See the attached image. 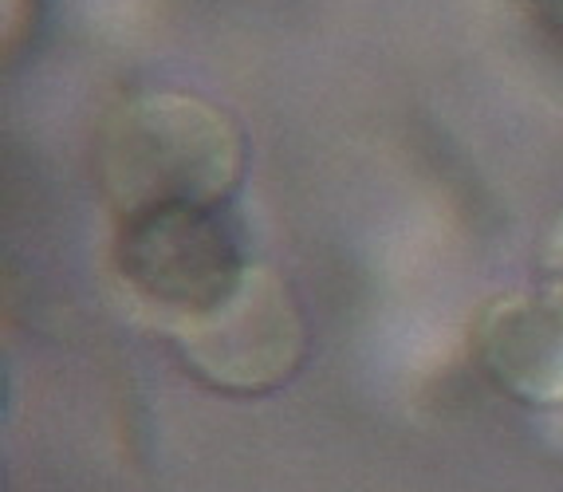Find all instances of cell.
Here are the masks:
<instances>
[{
    "instance_id": "cell-1",
    "label": "cell",
    "mask_w": 563,
    "mask_h": 492,
    "mask_svg": "<svg viewBox=\"0 0 563 492\" xmlns=\"http://www.w3.org/2000/svg\"><path fill=\"white\" fill-rule=\"evenodd\" d=\"M244 131L186 91H146L107 114L99 186L114 221L162 209H225L244 178Z\"/></svg>"
},
{
    "instance_id": "cell-2",
    "label": "cell",
    "mask_w": 563,
    "mask_h": 492,
    "mask_svg": "<svg viewBox=\"0 0 563 492\" xmlns=\"http://www.w3.org/2000/svg\"><path fill=\"white\" fill-rule=\"evenodd\" d=\"M181 367L209 390L236 398L273 394L300 370L308 327L280 272L249 265L213 308L169 332Z\"/></svg>"
},
{
    "instance_id": "cell-3",
    "label": "cell",
    "mask_w": 563,
    "mask_h": 492,
    "mask_svg": "<svg viewBox=\"0 0 563 492\" xmlns=\"http://www.w3.org/2000/svg\"><path fill=\"white\" fill-rule=\"evenodd\" d=\"M111 268L142 312L174 332L213 308L249 265L225 209H162L114 221Z\"/></svg>"
},
{
    "instance_id": "cell-4",
    "label": "cell",
    "mask_w": 563,
    "mask_h": 492,
    "mask_svg": "<svg viewBox=\"0 0 563 492\" xmlns=\"http://www.w3.org/2000/svg\"><path fill=\"white\" fill-rule=\"evenodd\" d=\"M470 355L481 374L520 406H563V312L544 295L505 292L481 303Z\"/></svg>"
},
{
    "instance_id": "cell-5",
    "label": "cell",
    "mask_w": 563,
    "mask_h": 492,
    "mask_svg": "<svg viewBox=\"0 0 563 492\" xmlns=\"http://www.w3.org/2000/svg\"><path fill=\"white\" fill-rule=\"evenodd\" d=\"M540 295L555 312H563V213L552 221L544 248H540Z\"/></svg>"
},
{
    "instance_id": "cell-6",
    "label": "cell",
    "mask_w": 563,
    "mask_h": 492,
    "mask_svg": "<svg viewBox=\"0 0 563 492\" xmlns=\"http://www.w3.org/2000/svg\"><path fill=\"white\" fill-rule=\"evenodd\" d=\"M544 20H552L555 29H563V0H528Z\"/></svg>"
}]
</instances>
